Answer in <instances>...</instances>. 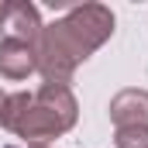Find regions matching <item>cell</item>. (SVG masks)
Masks as SVG:
<instances>
[{"mask_svg": "<svg viewBox=\"0 0 148 148\" xmlns=\"http://www.w3.org/2000/svg\"><path fill=\"white\" fill-rule=\"evenodd\" d=\"M114 35V10L103 3L69 7L66 17L45 24L38 38V73L45 83H69L79 62H86L107 38Z\"/></svg>", "mask_w": 148, "mask_h": 148, "instance_id": "1", "label": "cell"}, {"mask_svg": "<svg viewBox=\"0 0 148 148\" xmlns=\"http://www.w3.org/2000/svg\"><path fill=\"white\" fill-rule=\"evenodd\" d=\"M79 117L76 97L66 83H41L38 93H7L0 124L14 131L28 148H45L52 138L66 134Z\"/></svg>", "mask_w": 148, "mask_h": 148, "instance_id": "2", "label": "cell"}, {"mask_svg": "<svg viewBox=\"0 0 148 148\" xmlns=\"http://www.w3.org/2000/svg\"><path fill=\"white\" fill-rule=\"evenodd\" d=\"M0 28H3V38H17V41L38 45L45 24H41V17H38V7H35V3L14 0V3H7V14H3Z\"/></svg>", "mask_w": 148, "mask_h": 148, "instance_id": "3", "label": "cell"}, {"mask_svg": "<svg viewBox=\"0 0 148 148\" xmlns=\"http://www.w3.org/2000/svg\"><path fill=\"white\" fill-rule=\"evenodd\" d=\"M38 69L35 45L17 38H0V76L3 79H28Z\"/></svg>", "mask_w": 148, "mask_h": 148, "instance_id": "4", "label": "cell"}, {"mask_svg": "<svg viewBox=\"0 0 148 148\" xmlns=\"http://www.w3.org/2000/svg\"><path fill=\"white\" fill-rule=\"evenodd\" d=\"M107 110L114 127H148V90H121Z\"/></svg>", "mask_w": 148, "mask_h": 148, "instance_id": "5", "label": "cell"}, {"mask_svg": "<svg viewBox=\"0 0 148 148\" xmlns=\"http://www.w3.org/2000/svg\"><path fill=\"white\" fill-rule=\"evenodd\" d=\"M114 145L117 148H148V127H117Z\"/></svg>", "mask_w": 148, "mask_h": 148, "instance_id": "6", "label": "cell"}, {"mask_svg": "<svg viewBox=\"0 0 148 148\" xmlns=\"http://www.w3.org/2000/svg\"><path fill=\"white\" fill-rule=\"evenodd\" d=\"M3 103H7V93L0 90V114H3Z\"/></svg>", "mask_w": 148, "mask_h": 148, "instance_id": "7", "label": "cell"}, {"mask_svg": "<svg viewBox=\"0 0 148 148\" xmlns=\"http://www.w3.org/2000/svg\"><path fill=\"white\" fill-rule=\"evenodd\" d=\"M3 14H7V3H3V0H0V21H3Z\"/></svg>", "mask_w": 148, "mask_h": 148, "instance_id": "8", "label": "cell"}]
</instances>
